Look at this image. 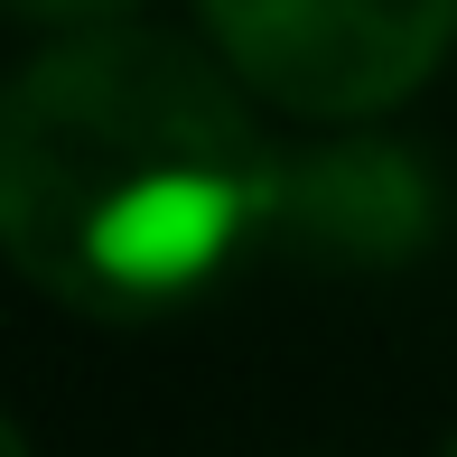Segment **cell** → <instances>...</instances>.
Instances as JSON below:
<instances>
[{
  "mask_svg": "<svg viewBox=\"0 0 457 457\" xmlns=\"http://www.w3.org/2000/svg\"><path fill=\"white\" fill-rule=\"evenodd\" d=\"M280 150L169 29H75L0 85V262L75 318H169L262 253Z\"/></svg>",
  "mask_w": 457,
  "mask_h": 457,
  "instance_id": "1",
  "label": "cell"
},
{
  "mask_svg": "<svg viewBox=\"0 0 457 457\" xmlns=\"http://www.w3.org/2000/svg\"><path fill=\"white\" fill-rule=\"evenodd\" d=\"M243 94L299 121H373L457 47V0H196Z\"/></svg>",
  "mask_w": 457,
  "mask_h": 457,
  "instance_id": "2",
  "label": "cell"
},
{
  "mask_svg": "<svg viewBox=\"0 0 457 457\" xmlns=\"http://www.w3.org/2000/svg\"><path fill=\"white\" fill-rule=\"evenodd\" d=\"M448 234V178L420 140L392 131H327L280 159L262 253L299 271H402Z\"/></svg>",
  "mask_w": 457,
  "mask_h": 457,
  "instance_id": "3",
  "label": "cell"
},
{
  "mask_svg": "<svg viewBox=\"0 0 457 457\" xmlns=\"http://www.w3.org/2000/svg\"><path fill=\"white\" fill-rule=\"evenodd\" d=\"M121 10H131V0H0V19H29V29H56V37H75V29H112Z\"/></svg>",
  "mask_w": 457,
  "mask_h": 457,
  "instance_id": "4",
  "label": "cell"
},
{
  "mask_svg": "<svg viewBox=\"0 0 457 457\" xmlns=\"http://www.w3.org/2000/svg\"><path fill=\"white\" fill-rule=\"evenodd\" d=\"M0 457H29V439H19V420L0 411Z\"/></svg>",
  "mask_w": 457,
  "mask_h": 457,
  "instance_id": "5",
  "label": "cell"
},
{
  "mask_svg": "<svg viewBox=\"0 0 457 457\" xmlns=\"http://www.w3.org/2000/svg\"><path fill=\"white\" fill-rule=\"evenodd\" d=\"M448 457H457V439H448Z\"/></svg>",
  "mask_w": 457,
  "mask_h": 457,
  "instance_id": "6",
  "label": "cell"
}]
</instances>
